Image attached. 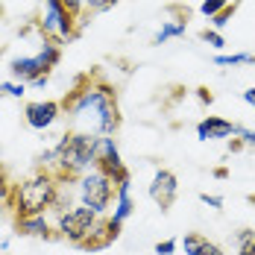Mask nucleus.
I'll list each match as a JSON object with an SVG mask.
<instances>
[{"instance_id":"obj_11","label":"nucleus","mask_w":255,"mask_h":255,"mask_svg":"<svg viewBox=\"0 0 255 255\" xmlns=\"http://www.w3.org/2000/svg\"><path fill=\"white\" fill-rule=\"evenodd\" d=\"M118 238H121V226H118L112 217H97L94 226L88 229V235L82 238L79 250H103V247L115 244Z\"/></svg>"},{"instance_id":"obj_26","label":"nucleus","mask_w":255,"mask_h":255,"mask_svg":"<svg viewBox=\"0 0 255 255\" xmlns=\"http://www.w3.org/2000/svg\"><path fill=\"white\" fill-rule=\"evenodd\" d=\"M200 203L220 211V208H223V197H217V194H200Z\"/></svg>"},{"instance_id":"obj_21","label":"nucleus","mask_w":255,"mask_h":255,"mask_svg":"<svg viewBox=\"0 0 255 255\" xmlns=\"http://www.w3.org/2000/svg\"><path fill=\"white\" fill-rule=\"evenodd\" d=\"M12 191H15L12 179L6 176V170H0V205H9V203H12Z\"/></svg>"},{"instance_id":"obj_6","label":"nucleus","mask_w":255,"mask_h":255,"mask_svg":"<svg viewBox=\"0 0 255 255\" xmlns=\"http://www.w3.org/2000/svg\"><path fill=\"white\" fill-rule=\"evenodd\" d=\"M38 29H41L44 38H53V41L65 44V41H71L77 35V18L68 12V6L62 0H41Z\"/></svg>"},{"instance_id":"obj_32","label":"nucleus","mask_w":255,"mask_h":255,"mask_svg":"<svg viewBox=\"0 0 255 255\" xmlns=\"http://www.w3.org/2000/svg\"><path fill=\"white\" fill-rule=\"evenodd\" d=\"M250 203H253V205H255V194H253V197H250Z\"/></svg>"},{"instance_id":"obj_20","label":"nucleus","mask_w":255,"mask_h":255,"mask_svg":"<svg viewBox=\"0 0 255 255\" xmlns=\"http://www.w3.org/2000/svg\"><path fill=\"white\" fill-rule=\"evenodd\" d=\"M226 6H229V0H203V3H200V12H203L205 18H214V15H220Z\"/></svg>"},{"instance_id":"obj_15","label":"nucleus","mask_w":255,"mask_h":255,"mask_svg":"<svg viewBox=\"0 0 255 255\" xmlns=\"http://www.w3.org/2000/svg\"><path fill=\"white\" fill-rule=\"evenodd\" d=\"M182 247H185L188 255H226L214 241H208L203 235H185L182 238Z\"/></svg>"},{"instance_id":"obj_28","label":"nucleus","mask_w":255,"mask_h":255,"mask_svg":"<svg viewBox=\"0 0 255 255\" xmlns=\"http://www.w3.org/2000/svg\"><path fill=\"white\" fill-rule=\"evenodd\" d=\"M62 3L68 6V12H71V15H74V18L79 21V15H82V9H85V3H82V0H62Z\"/></svg>"},{"instance_id":"obj_4","label":"nucleus","mask_w":255,"mask_h":255,"mask_svg":"<svg viewBox=\"0 0 255 255\" xmlns=\"http://www.w3.org/2000/svg\"><path fill=\"white\" fill-rule=\"evenodd\" d=\"M59 59H62L59 41L44 38L35 56H18V59H12L9 62V74H12L15 82H26L29 85V82H35L38 77H47L53 68L59 65Z\"/></svg>"},{"instance_id":"obj_16","label":"nucleus","mask_w":255,"mask_h":255,"mask_svg":"<svg viewBox=\"0 0 255 255\" xmlns=\"http://www.w3.org/2000/svg\"><path fill=\"white\" fill-rule=\"evenodd\" d=\"M185 29H188V21L182 18V21H164L161 29L153 35V44H164V41H170V38H179V35H185Z\"/></svg>"},{"instance_id":"obj_12","label":"nucleus","mask_w":255,"mask_h":255,"mask_svg":"<svg viewBox=\"0 0 255 255\" xmlns=\"http://www.w3.org/2000/svg\"><path fill=\"white\" fill-rule=\"evenodd\" d=\"M241 127L232 124L226 118H217V115H208L197 124V138L200 141H220V138H238Z\"/></svg>"},{"instance_id":"obj_22","label":"nucleus","mask_w":255,"mask_h":255,"mask_svg":"<svg viewBox=\"0 0 255 255\" xmlns=\"http://www.w3.org/2000/svg\"><path fill=\"white\" fill-rule=\"evenodd\" d=\"M203 41L208 44V47H214V50L226 47V41H223V35H220L217 29H203Z\"/></svg>"},{"instance_id":"obj_19","label":"nucleus","mask_w":255,"mask_h":255,"mask_svg":"<svg viewBox=\"0 0 255 255\" xmlns=\"http://www.w3.org/2000/svg\"><path fill=\"white\" fill-rule=\"evenodd\" d=\"M24 94H26V82H15V79H9V82H0V97L21 100Z\"/></svg>"},{"instance_id":"obj_23","label":"nucleus","mask_w":255,"mask_h":255,"mask_svg":"<svg viewBox=\"0 0 255 255\" xmlns=\"http://www.w3.org/2000/svg\"><path fill=\"white\" fill-rule=\"evenodd\" d=\"M232 15H235V6H226V9H223L220 15H214V18H211L214 29H223V26L229 24V18H232Z\"/></svg>"},{"instance_id":"obj_30","label":"nucleus","mask_w":255,"mask_h":255,"mask_svg":"<svg viewBox=\"0 0 255 255\" xmlns=\"http://www.w3.org/2000/svg\"><path fill=\"white\" fill-rule=\"evenodd\" d=\"M29 85H35V88H41V85H47V77H38L35 82H29Z\"/></svg>"},{"instance_id":"obj_1","label":"nucleus","mask_w":255,"mask_h":255,"mask_svg":"<svg viewBox=\"0 0 255 255\" xmlns=\"http://www.w3.org/2000/svg\"><path fill=\"white\" fill-rule=\"evenodd\" d=\"M85 77L77 79V88L62 100V112L68 118V132H85V135H115L121 129V109L115 88L97 79L82 85Z\"/></svg>"},{"instance_id":"obj_18","label":"nucleus","mask_w":255,"mask_h":255,"mask_svg":"<svg viewBox=\"0 0 255 255\" xmlns=\"http://www.w3.org/2000/svg\"><path fill=\"white\" fill-rule=\"evenodd\" d=\"M214 62L223 65V68H235V65H253L255 56L253 53H232V56H217Z\"/></svg>"},{"instance_id":"obj_29","label":"nucleus","mask_w":255,"mask_h":255,"mask_svg":"<svg viewBox=\"0 0 255 255\" xmlns=\"http://www.w3.org/2000/svg\"><path fill=\"white\" fill-rule=\"evenodd\" d=\"M241 97H244V103H250V106H255V88H247V91H244Z\"/></svg>"},{"instance_id":"obj_13","label":"nucleus","mask_w":255,"mask_h":255,"mask_svg":"<svg viewBox=\"0 0 255 255\" xmlns=\"http://www.w3.org/2000/svg\"><path fill=\"white\" fill-rule=\"evenodd\" d=\"M15 232L24 238H44L50 241L56 238V226H50V220L44 214H32V217H15Z\"/></svg>"},{"instance_id":"obj_27","label":"nucleus","mask_w":255,"mask_h":255,"mask_svg":"<svg viewBox=\"0 0 255 255\" xmlns=\"http://www.w3.org/2000/svg\"><path fill=\"white\" fill-rule=\"evenodd\" d=\"M238 141H241V144H247V147H255V129L241 127V132H238Z\"/></svg>"},{"instance_id":"obj_25","label":"nucleus","mask_w":255,"mask_h":255,"mask_svg":"<svg viewBox=\"0 0 255 255\" xmlns=\"http://www.w3.org/2000/svg\"><path fill=\"white\" fill-rule=\"evenodd\" d=\"M179 250V241H158L155 244V255H173Z\"/></svg>"},{"instance_id":"obj_14","label":"nucleus","mask_w":255,"mask_h":255,"mask_svg":"<svg viewBox=\"0 0 255 255\" xmlns=\"http://www.w3.org/2000/svg\"><path fill=\"white\" fill-rule=\"evenodd\" d=\"M132 211H135V203H132V182L124 179V182H118V191H115V211H112V220H115L118 226H124L129 217H132Z\"/></svg>"},{"instance_id":"obj_10","label":"nucleus","mask_w":255,"mask_h":255,"mask_svg":"<svg viewBox=\"0 0 255 255\" xmlns=\"http://www.w3.org/2000/svg\"><path fill=\"white\" fill-rule=\"evenodd\" d=\"M179 197V179L176 173H170V170H155L153 173V182H150V200H153L161 211H167L170 205L176 203Z\"/></svg>"},{"instance_id":"obj_31","label":"nucleus","mask_w":255,"mask_h":255,"mask_svg":"<svg viewBox=\"0 0 255 255\" xmlns=\"http://www.w3.org/2000/svg\"><path fill=\"white\" fill-rule=\"evenodd\" d=\"M214 176H217V179H226V176H229V170H226V167H220V170H214Z\"/></svg>"},{"instance_id":"obj_3","label":"nucleus","mask_w":255,"mask_h":255,"mask_svg":"<svg viewBox=\"0 0 255 255\" xmlns=\"http://www.w3.org/2000/svg\"><path fill=\"white\" fill-rule=\"evenodd\" d=\"M59 194V179L47 170H35L26 179H21L12 191V214L15 217H32V214H47Z\"/></svg>"},{"instance_id":"obj_9","label":"nucleus","mask_w":255,"mask_h":255,"mask_svg":"<svg viewBox=\"0 0 255 255\" xmlns=\"http://www.w3.org/2000/svg\"><path fill=\"white\" fill-rule=\"evenodd\" d=\"M62 103L59 100H32L24 106V124L35 132H47V129L62 118Z\"/></svg>"},{"instance_id":"obj_8","label":"nucleus","mask_w":255,"mask_h":255,"mask_svg":"<svg viewBox=\"0 0 255 255\" xmlns=\"http://www.w3.org/2000/svg\"><path fill=\"white\" fill-rule=\"evenodd\" d=\"M97 167H100L115 185L124 182V179H129V170H127V164H124L121 150H118L115 135H100V144H97Z\"/></svg>"},{"instance_id":"obj_7","label":"nucleus","mask_w":255,"mask_h":255,"mask_svg":"<svg viewBox=\"0 0 255 255\" xmlns=\"http://www.w3.org/2000/svg\"><path fill=\"white\" fill-rule=\"evenodd\" d=\"M100 214H94L91 208H85V205H74V208H68V211H62V214H56V235L59 238H65L68 244H74L79 247L82 244V238L88 235V229L94 226V220H97Z\"/></svg>"},{"instance_id":"obj_24","label":"nucleus","mask_w":255,"mask_h":255,"mask_svg":"<svg viewBox=\"0 0 255 255\" xmlns=\"http://www.w3.org/2000/svg\"><path fill=\"white\" fill-rule=\"evenodd\" d=\"M85 3V9H91V12H106V9H112L118 0H82Z\"/></svg>"},{"instance_id":"obj_5","label":"nucleus","mask_w":255,"mask_h":255,"mask_svg":"<svg viewBox=\"0 0 255 255\" xmlns=\"http://www.w3.org/2000/svg\"><path fill=\"white\" fill-rule=\"evenodd\" d=\"M115 191H118V185L106 176L100 167H94V170H88V173H82V176L77 179L79 205L91 208V211L100 214V217L112 208V203H115Z\"/></svg>"},{"instance_id":"obj_2","label":"nucleus","mask_w":255,"mask_h":255,"mask_svg":"<svg viewBox=\"0 0 255 255\" xmlns=\"http://www.w3.org/2000/svg\"><path fill=\"white\" fill-rule=\"evenodd\" d=\"M97 144L100 135H85V132H65L53 144L56 153V173L59 182H77L82 173L97 167Z\"/></svg>"},{"instance_id":"obj_17","label":"nucleus","mask_w":255,"mask_h":255,"mask_svg":"<svg viewBox=\"0 0 255 255\" xmlns=\"http://www.w3.org/2000/svg\"><path fill=\"white\" fill-rule=\"evenodd\" d=\"M238 255H255V229H241L235 235Z\"/></svg>"}]
</instances>
